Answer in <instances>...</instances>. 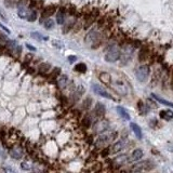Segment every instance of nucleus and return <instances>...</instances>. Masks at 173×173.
I'll use <instances>...</instances> for the list:
<instances>
[{
  "instance_id": "1a4fd4ad",
  "label": "nucleus",
  "mask_w": 173,
  "mask_h": 173,
  "mask_svg": "<svg viewBox=\"0 0 173 173\" xmlns=\"http://www.w3.org/2000/svg\"><path fill=\"white\" fill-rule=\"evenodd\" d=\"M85 41L88 43H96V42L100 41V34H98L96 30H91L87 37H85Z\"/></svg>"
},
{
  "instance_id": "a878e982",
  "label": "nucleus",
  "mask_w": 173,
  "mask_h": 173,
  "mask_svg": "<svg viewBox=\"0 0 173 173\" xmlns=\"http://www.w3.org/2000/svg\"><path fill=\"white\" fill-rule=\"evenodd\" d=\"M74 69H75L77 72H81V74H83V72H87V65H85V63H79V64L76 65Z\"/></svg>"
},
{
  "instance_id": "b1692460",
  "label": "nucleus",
  "mask_w": 173,
  "mask_h": 173,
  "mask_svg": "<svg viewBox=\"0 0 173 173\" xmlns=\"http://www.w3.org/2000/svg\"><path fill=\"white\" fill-rule=\"evenodd\" d=\"M130 161V157L128 158L127 155H121V156H118V157L115 159V163L116 165H124L126 162Z\"/></svg>"
},
{
  "instance_id": "9b49d317",
  "label": "nucleus",
  "mask_w": 173,
  "mask_h": 173,
  "mask_svg": "<svg viewBox=\"0 0 173 173\" xmlns=\"http://www.w3.org/2000/svg\"><path fill=\"white\" fill-rule=\"evenodd\" d=\"M144 156V152H143L142 149L139 148H136L135 150H133L130 156V161H139L142 159V157Z\"/></svg>"
},
{
  "instance_id": "473e14b6",
  "label": "nucleus",
  "mask_w": 173,
  "mask_h": 173,
  "mask_svg": "<svg viewBox=\"0 0 173 173\" xmlns=\"http://www.w3.org/2000/svg\"><path fill=\"white\" fill-rule=\"evenodd\" d=\"M82 124L85 126V128L90 127V126H91V118H90V117H85V118L82 120Z\"/></svg>"
},
{
  "instance_id": "0eeeda50",
  "label": "nucleus",
  "mask_w": 173,
  "mask_h": 173,
  "mask_svg": "<svg viewBox=\"0 0 173 173\" xmlns=\"http://www.w3.org/2000/svg\"><path fill=\"white\" fill-rule=\"evenodd\" d=\"M108 122L106 120H100V121H96L95 124L93 126V129L96 133H101V132H104L108 129Z\"/></svg>"
},
{
  "instance_id": "7ed1b4c3",
  "label": "nucleus",
  "mask_w": 173,
  "mask_h": 173,
  "mask_svg": "<svg viewBox=\"0 0 173 173\" xmlns=\"http://www.w3.org/2000/svg\"><path fill=\"white\" fill-rule=\"evenodd\" d=\"M152 168H155V162L152 160H144L136 162L135 165H132L131 170L135 172H143V171H149Z\"/></svg>"
},
{
  "instance_id": "4c0bfd02",
  "label": "nucleus",
  "mask_w": 173,
  "mask_h": 173,
  "mask_svg": "<svg viewBox=\"0 0 173 173\" xmlns=\"http://www.w3.org/2000/svg\"><path fill=\"white\" fill-rule=\"evenodd\" d=\"M171 89L173 90V70H172V74H171Z\"/></svg>"
},
{
  "instance_id": "9d476101",
  "label": "nucleus",
  "mask_w": 173,
  "mask_h": 173,
  "mask_svg": "<svg viewBox=\"0 0 173 173\" xmlns=\"http://www.w3.org/2000/svg\"><path fill=\"white\" fill-rule=\"evenodd\" d=\"M114 87H115V90L118 93H120L121 95L126 96L128 94L127 85H126L124 82H122V81H116V82L114 83Z\"/></svg>"
},
{
  "instance_id": "dca6fc26",
  "label": "nucleus",
  "mask_w": 173,
  "mask_h": 173,
  "mask_svg": "<svg viewBox=\"0 0 173 173\" xmlns=\"http://www.w3.org/2000/svg\"><path fill=\"white\" fill-rule=\"evenodd\" d=\"M11 157L14 158V159H20V158L23 157V150H22L21 147H13L10 152Z\"/></svg>"
},
{
  "instance_id": "6e6552de",
  "label": "nucleus",
  "mask_w": 173,
  "mask_h": 173,
  "mask_svg": "<svg viewBox=\"0 0 173 173\" xmlns=\"http://www.w3.org/2000/svg\"><path fill=\"white\" fill-rule=\"evenodd\" d=\"M83 93H85V88H83L82 85L77 87V89H75V91L72 93V96H70V100H72V103H76V102L79 101Z\"/></svg>"
},
{
  "instance_id": "f3484780",
  "label": "nucleus",
  "mask_w": 173,
  "mask_h": 173,
  "mask_svg": "<svg viewBox=\"0 0 173 173\" xmlns=\"http://www.w3.org/2000/svg\"><path fill=\"white\" fill-rule=\"evenodd\" d=\"M94 113H95V115L98 117L104 116V115H105V113H106L105 106H104L102 103H96L95 108H94Z\"/></svg>"
},
{
  "instance_id": "423d86ee",
  "label": "nucleus",
  "mask_w": 173,
  "mask_h": 173,
  "mask_svg": "<svg viewBox=\"0 0 173 173\" xmlns=\"http://www.w3.org/2000/svg\"><path fill=\"white\" fill-rule=\"evenodd\" d=\"M115 134L114 133H107V134H103L98 137V141H96V145L98 146H103V145L108 144L111 139H114Z\"/></svg>"
},
{
  "instance_id": "2f4dec72",
  "label": "nucleus",
  "mask_w": 173,
  "mask_h": 173,
  "mask_svg": "<svg viewBox=\"0 0 173 173\" xmlns=\"http://www.w3.org/2000/svg\"><path fill=\"white\" fill-rule=\"evenodd\" d=\"M16 0H5V5L8 7V8H13L15 5Z\"/></svg>"
},
{
  "instance_id": "f704fd0d",
  "label": "nucleus",
  "mask_w": 173,
  "mask_h": 173,
  "mask_svg": "<svg viewBox=\"0 0 173 173\" xmlns=\"http://www.w3.org/2000/svg\"><path fill=\"white\" fill-rule=\"evenodd\" d=\"M0 18H2V20H3L5 22L8 21V18H7V15H5V12H2L1 10H0Z\"/></svg>"
},
{
  "instance_id": "aec40b11",
  "label": "nucleus",
  "mask_w": 173,
  "mask_h": 173,
  "mask_svg": "<svg viewBox=\"0 0 173 173\" xmlns=\"http://www.w3.org/2000/svg\"><path fill=\"white\" fill-rule=\"evenodd\" d=\"M137 109L141 113V115H146L148 113V111H149L147 104L143 103L142 101H139V103H137Z\"/></svg>"
},
{
  "instance_id": "c756f323",
  "label": "nucleus",
  "mask_w": 173,
  "mask_h": 173,
  "mask_svg": "<svg viewBox=\"0 0 173 173\" xmlns=\"http://www.w3.org/2000/svg\"><path fill=\"white\" fill-rule=\"evenodd\" d=\"M36 18H37V12L34 10V9H31V11H30V13H29L27 20H28L29 22H34V21H36Z\"/></svg>"
},
{
  "instance_id": "f257e3e1",
  "label": "nucleus",
  "mask_w": 173,
  "mask_h": 173,
  "mask_svg": "<svg viewBox=\"0 0 173 173\" xmlns=\"http://www.w3.org/2000/svg\"><path fill=\"white\" fill-rule=\"evenodd\" d=\"M121 55V50L120 48H118L117 46H111L105 54V61L108 63H115L116 61H118L120 59Z\"/></svg>"
},
{
  "instance_id": "bb28decb",
  "label": "nucleus",
  "mask_w": 173,
  "mask_h": 173,
  "mask_svg": "<svg viewBox=\"0 0 173 173\" xmlns=\"http://www.w3.org/2000/svg\"><path fill=\"white\" fill-rule=\"evenodd\" d=\"M64 21H65L64 12H63V11H59V12H57V14H56V22H57V24L62 25V24L64 23Z\"/></svg>"
},
{
  "instance_id": "412c9836",
  "label": "nucleus",
  "mask_w": 173,
  "mask_h": 173,
  "mask_svg": "<svg viewBox=\"0 0 173 173\" xmlns=\"http://www.w3.org/2000/svg\"><path fill=\"white\" fill-rule=\"evenodd\" d=\"M159 116L163 120H171V119H173V111L170 109L169 111H161L159 113Z\"/></svg>"
},
{
  "instance_id": "a211bd4d",
  "label": "nucleus",
  "mask_w": 173,
  "mask_h": 173,
  "mask_svg": "<svg viewBox=\"0 0 173 173\" xmlns=\"http://www.w3.org/2000/svg\"><path fill=\"white\" fill-rule=\"evenodd\" d=\"M117 111H118L119 116L121 117L123 120H128L129 121L130 119H131V117H130L129 113H128L126 109L123 108V107H121V106H117Z\"/></svg>"
},
{
  "instance_id": "ea45409f",
  "label": "nucleus",
  "mask_w": 173,
  "mask_h": 173,
  "mask_svg": "<svg viewBox=\"0 0 173 173\" xmlns=\"http://www.w3.org/2000/svg\"><path fill=\"white\" fill-rule=\"evenodd\" d=\"M0 27H1V28H2V29H5V30L7 31V33H9V31H10V30H9L8 28H5V26L2 25V24H0Z\"/></svg>"
},
{
  "instance_id": "ddd939ff",
  "label": "nucleus",
  "mask_w": 173,
  "mask_h": 173,
  "mask_svg": "<svg viewBox=\"0 0 173 173\" xmlns=\"http://www.w3.org/2000/svg\"><path fill=\"white\" fill-rule=\"evenodd\" d=\"M132 54H133V49L130 48V46H127L123 51H121V55H120V57L123 59L124 62H128V61L130 59V57L132 56Z\"/></svg>"
},
{
  "instance_id": "2eb2a0df",
  "label": "nucleus",
  "mask_w": 173,
  "mask_h": 173,
  "mask_svg": "<svg viewBox=\"0 0 173 173\" xmlns=\"http://www.w3.org/2000/svg\"><path fill=\"white\" fill-rule=\"evenodd\" d=\"M55 10H56V8H55V7H53V5H52V7H48V8L43 11V13H42L41 20H40V21L43 23V21L46 20V18H48L49 16H51L52 14H54Z\"/></svg>"
},
{
  "instance_id": "e433bc0d",
  "label": "nucleus",
  "mask_w": 173,
  "mask_h": 173,
  "mask_svg": "<svg viewBox=\"0 0 173 173\" xmlns=\"http://www.w3.org/2000/svg\"><path fill=\"white\" fill-rule=\"evenodd\" d=\"M27 165V163H26V162H23V163H22V168H23L24 170H28V169H29V165Z\"/></svg>"
},
{
  "instance_id": "4be33fe9",
  "label": "nucleus",
  "mask_w": 173,
  "mask_h": 173,
  "mask_svg": "<svg viewBox=\"0 0 173 173\" xmlns=\"http://www.w3.org/2000/svg\"><path fill=\"white\" fill-rule=\"evenodd\" d=\"M152 98H154L156 100V101H158L159 103L162 104V105L169 106V107H173V103H171V102L167 101V100H165V98H160V96H158L157 94H155V93H152Z\"/></svg>"
},
{
  "instance_id": "6ab92c4d",
  "label": "nucleus",
  "mask_w": 173,
  "mask_h": 173,
  "mask_svg": "<svg viewBox=\"0 0 173 173\" xmlns=\"http://www.w3.org/2000/svg\"><path fill=\"white\" fill-rule=\"evenodd\" d=\"M100 80L104 83V85H111V76L109 75L108 72H101L100 74Z\"/></svg>"
},
{
  "instance_id": "20e7f679",
  "label": "nucleus",
  "mask_w": 173,
  "mask_h": 173,
  "mask_svg": "<svg viewBox=\"0 0 173 173\" xmlns=\"http://www.w3.org/2000/svg\"><path fill=\"white\" fill-rule=\"evenodd\" d=\"M7 46H8L9 51L11 52V54L13 55V56H20L21 55V52H22V48L20 46H18V43H16L15 41H8V43H7Z\"/></svg>"
},
{
  "instance_id": "5701e85b",
  "label": "nucleus",
  "mask_w": 173,
  "mask_h": 173,
  "mask_svg": "<svg viewBox=\"0 0 173 173\" xmlns=\"http://www.w3.org/2000/svg\"><path fill=\"white\" fill-rule=\"evenodd\" d=\"M57 85H59V88H66L68 85V77L67 76H59V78H57Z\"/></svg>"
},
{
  "instance_id": "c9c22d12",
  "label": "nucleus",
  "mask_w": 173,
  "mask_h": 173,
  "mask_svg": "<svg viewBox=\"0 0 173 173\" xmlns=\"http://www.w3.org/2000/svg\"><path fill=\"white\" fill-rule=\"evenodd\" d=\"M77 59V57L75 56V55H72V56H68V61H69V63H74Z\"/></svg>"
},
{
  "instance_id": "cd10ccee",
  "label": "nucleus",
  "mask_w": 173,
  "mask_h": 173,
  "mask_svg": "<svg viewBox=\"0 0 173 173\" xmlns=\"http://www.w3.org/2000/svg\"><path fill=\"white\" fill-rule=\"evenodd\" d=\"M43 25H44V28H46V29H51L53 26H54V22L52 21L51 18H46L43 21Z\"/></svg>"
},
{
  "instance_id": "7c9ffc66",
  "label": "nucleus",
  "mask_w": 173,
  "mask_h": 173,
  "mask_svg": "<svg viewBox=\"0 0 173 173\" xmlns=\"http://www.w3.org/2000/svg\"><path fill=\"white\" fill-rule=\"evenodd\" d=\"M61 74V69H59V67L54 68V70L51 72V75H50V78H53V79H57V77H59V75Z\"/></svg>"
},
{
  "instance_id": "4468645a",
  "label": "nucleus",
  "mask_w": 173,
  "mask_h": 173,
  "mask_svg": "<svg viewBox=\"0 0 173 173\" xmlns=\"http://www.w3.org/2000/svg\"><path fill=\"white\" fill-rule=\"evenodd\" d=\"M130 127H131L132 131H133V133L135 134V136H136L139 139H142V137H143L142 129L139 127V124L134 123V122H131V123H130Z\"/></svg>"
},
{
  "instance_id": "f03ea898",
  "label": "nucleus",
  "mask_w": 173,
  "mask_h": 173,
  "mask_svg": "<svg viewBox=\"0 0 173 173\" xmlns=\"http://www.w3.org/2000/svg\"><path fill=\"white\" fill-rule=\"evenodd\" d=\"M150 70L147 65H139L135 69V77L139 82H146L149 77Z\"/></svg>"
},
{
  "instance_id": "72a5a7b5",
  "label": "nucleus",
  "mask_w": 173,
  "mask_h": 173,
  "mask_svg": "<svg viewBox=\"0 0 173 173\" xmlns=\"http://www.w3.org/2000/svg\"><path fill=\"white\" fill-rule=\"evenodd\" d=\"M31 37H33V38H35V39H37V40H41V39H43L41 36H40V34H39V33H33V34H31Z\"/></svg>"
},
{
  "instance_id": "393cba45",
  "label": "nucleus",
  "mask_w": 173,
  "mask_h": 173,
  "mask_svg": "<svg viewBox=\"0 0 173 173\" xmlns=\"http://www.w3.org/2000/svg\"><path fill=\"white\" fill-rule=\"evenodd\" d=\"M51 68V66H50V64H48V63H42V64L39 65L38 67V72H40V74H46V72H49V69Z\"/></svg>"
},
{
  "instance_id": "c85d7f7f",
  "label": "nucleus",
  "mask_w": 173,
  "mask_h": 173,
  "mask_svg": "<svg viewBox=\"0 0 173 173\" xmlns=\"http://www.w3.org/2000/svg\"><path fill=\"white\" fill-rule=\"evenodd\" d=\"M91 103H92V98H87L82 103V108L83 109H89L90 108V106H91Z\"/></svg>"
},
{
  "instance_id": "39448f33",
  "label": "nucleus",
  "mask_w": 173,
  "mask_h": 173,
  "mask_svg": "<svg viewBox=\"0 0 173 173\" xmlns=\"http://www.w3.org/2000/svg\"><path fill=\"white\" fill-rule=\"evenodd\" d=\"M92 89H93V91H94V93H96L98 95L102 96V98H108V100H114V98H113V96H111V94H109V93L105 90V89H103L102 87H100V85H93Z\"/></svg>"
},
{
  "instance_id": "58836bf2",
  "label": "nucleus",
  "mask_w": 173,
  "mask_h": 173,
  "mask_svg": "<svg viewBox=\"0 0 173 173\" xmlns=\"http://www.w3.org/2000/svg\"><path fill=\"white\" fill-rule=\"evenodd\" d=\"M27 48H28L29 50H31V51H35V50H36V49L34 48V46H29V44H27Z\"/></svg>"
},
{
  "instance_id": "f8f14e48",
  "label": "nucleus",
  "mask_w": 173,
  "mask_h": 173,
  "mask_svg": "<svg viewBox=\"0 0 173 173\" xmlns=\"http://www.w3.org/2000/svg\"><path fill=\"white\" fill-rule=\"evenodd\" d=\"M126 147H127V141H126V139H121V141H119V142L114 144V146H113V152H121V150Z\"/></svg>"
}]
</instances>
